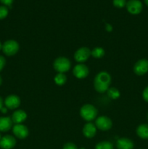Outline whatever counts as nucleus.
Listing matches in <instances>:
<instances>
[{
    "label": "nucleus",
    "mask_w": 148,
    "mask_h": 149,
    "mask_svg": "<svg viewBox=\"0 0 148 149\" xmlns=\"http://www.w3.org/2000/svg\"><path fill=\"white\" fill-rule=\"evenodd\" d=\"M2 4H4V5H7V6H11V4H12V1L13 0H0Z\"/></svg>",
    "instance_id": "bb28decb"
},
{
    "label": "nucleus",
    "mask_w": 148,
    "mask_h": 149,
    "mask_svg": "<svg viewBox=\"0 0 148 149\" xmlns=\"http://www.w3.org/2000/svg\"><path fill=\"white\" fill-rule=\"evenodd\" d=\"M81 149H84V148H81Z\"/></svg>",
    "instance_id": "f704fd0d"
},
{
    "label": "nucleus",
    "mask_w": 148,
    "mask_h": 149,
    "mask_svg": "<svg viewBox=\"0 0 148 149\" xmlns=\"http://www.w3.org/2000/svg\"><path fill=\"white\" fill-rule=\"evenodd\" d=\"M97 109L91 104H86L81 107L80 110V114L81 117L87 122L94 120L97 116Z\"/></svg>",
    "instance_id": "f03ea898"
},
{
    "label": "nucleus",
    "mask_w": 148,
    "mask_h": 149,
    "mask_svg": "<svg viewBox=\"0 0 148 149\" xmlns=\"http://www.w3.org/2000/svg\"><path fill=\"white\" fill-rule=\"evenodd\" d=\"M147 118H148V116H147Z\"/></svg>",
    "instance_id": "c9c22d12"
},
{
    "label": "nucleus",
    "mask_w": 148,
    "mask_h": 149,
    "mask_svg": "<svg viewBox=\"0 0 148 149\" xmlns=\"http://www.w3.org/2000/svg\"><path fill=\"white\" fill-rule=\"evenodd\" d=\"M96 132H97V127L94 124L89 122L84 125L83 133L86 138H92L96 135Z\"/></svg>",
    "instance_id": "ddd939ff"
},
{
    "label": "nucleus",
    "mask_w": 148,
    "mask_h": 149,
    "mask_svg": "<svg viewBox=\"0 0 148 149\" xmlns=\"http://www.w3.org/2000/svg\"><path fill=\"white\" fill-rule=\"evenodd\" d=\"M12 123L10 117H0V132H7L10 130Z\"/></svg>",
    "instance_id": "dca6fc26"
},
{
    "label": "nucleus",
    "mask_w": 148,
    "mask_h": 149,
    "mask_svg": "<svg viewBox=\"0 0 148 149\" xmlns=\"http://www.w3.org/2000/svg\"><path fill=\"white\" fill-rule=\"evenodd\" d=\"M142 96H143V98L145 101L148 102V87H147L145 89V90L143 91L142 93Z\"/></svg>",
    "instance_id": "a878e982"
},
{
    "label": "nucleus",
    "mask_w": 148,
    "mask_h": 149,
    "mask_svg": "<svg viewBox=\"0 0 148 149\" xmlns=\"http://www.w3.org/2000/svg\"><path fill=\"white\" fill-rule=\"evenodd\" d=\"M1 135H0V139H1Z\"/></svg>",
    "instance_id": "72a5a7b5"
},
{
    "label": "nucleus",
    "mask_w": 148,
    "mask_h": 149,
    "mask_svg": "<svg viewBox=\"0 0 148 149\" xmlns=\"http://www.w3.org/2000/svg\"><path fill=\"white\" fill-rule=\"evenodd\" d=\"M95 149H113V145L108 141H102L96 145Z\"/></svg>",
    "instance_id": "412c9836"
},
{
    "label": "nucleus",
    "mask_w": 148,
    "mask_h": 149,
    "mask_svg": "<svg viewBox=\"0 0 148 149\" xmlns=\"http://www.w3.org/2000/svg\"><path fill=\"white\" fill-rule=\"evenodd\" d=\"M133 71L136 75L142 76L148 71V61L146 59L139 60L135 63Z\"/></svg>",
    "instance_id": "6e6552de"
},
{
    "label": "nucleus",
    "mask_w": 148,
    "mask_h": 149,
    "mask_svg": "<svg viewBox=\"0 0 148 149\" xmlns=\"http://www.w3.org/2000/svg\"><path fill=\"white\" fill-rule=\"evenodd\" d=\"M14 135L19 139H24L28 135V130L26 126L22 124L15 125L12 128Z\"/></svg>",
    "instance_id": "9d476101"
},
{
    "label": "nucleus",
    "mask_w": 148,
    "mask_h": 149,
    "mask_svg": "<svg viewBox=\"0 0 148 149\" xmlns=\"http://www.w3.org/2000/svg\"><path fill=\"white\" fill-rule=\"evenodd\" d=\"M4 104L6 107L10 109H15L20 106V99L18 96L11 95L7 96L4 100Z\"/></svg>",
    "instance_id": "f8f14e48"
},
{
    "label": "nucleus",
    "mask_w": 148,
    "mask_h": 149,
    "mask_svg": "<svg viewBox=\"0 0 148 149\" xmlns=\"http://www.w3.org/2000/svg\"><path fill=\"white\" fill-rule=\"evenodd\" d=\"M8 15V9L5 6H0V20L5 18Z\"/></svg>",
    "instance_id": "4be33fe9"
},
{
    "label": "nucleus",
    "mask_w": 148,
    "mask_h": 149,
    "mask_svg": "<svg viewBox=\"0 0 148 149\" xmlns=\"http://www.w3.org/2000/svg\"><path fill=\"white\" fill-rule=\"evenodd\" d=\"M145 4L148 6V0H145Z\"/></svg>",
    "instance_id": "2f4dec72"
},
{
    "label": "nucleus",
    "mask_w": 148,
    "mask_h": 149,
    "mask_svg": "<svg viewBox=\"0 0 148 149\" xmlns=\"http://www.w3.org/2000/svg\"><path fill=\"white\" fill-rule=\"evenodd\" d=\"M19 50V45L16 41L10 39L7 40L2 45V51L7 56L15 55Z\"/></svg>",
    "instance_id": "20e7f679"
},
{
    "label": "nucleus",
    "mask_w": 148,
    "mask_h": 149,
    "mask_svg": "<svg viewBox=\"0 0 148 149\" xmlns=\"http://www.w3.org/2000/svg\"><path fill=\"white\" fill-rule=\"evenodd\" d=\"M1 111L2 112V113H7V109H6V108H3V107H2V109H1Z\"/></svg>",
    "instance_id": "c756f323"
},
{
    "label": "nucleus",
    "mask_w": 148,
    "mask_h": 149,
    "mask_svg": "<svg viewBox=\"0 0 148 149\" xmlns=\"http://www.w3.org/2000/svg\"><path fill=\"white\" fill-rule=\"evenodd\" d=\"M118 149H133V143L130 139L126 138H122L118 140L117 141Z\"/></svg>",
    "instance_id": "2eb2a0df"
},
{
    "label": "nucleus",
    "mask_w": 148,
    "mask_h": 149,
    "mask_svg": "<svg viewBox=\"0 0 148 149\" xmlns=\"http://www.w3.org/2000/svg\"><path fill=\"white\" fill-rule=\"evenodd\" d=\"M1 83H2V79H1V76H0V85L1 84Z\"/></svg>",
    "instance_id": "7c9ffc66"
},
{
    "label": "nucleus",
    "mask_w": 148,
    "mask_h": 149,
    "mask_svg": "<svg viewBox=\"0 0 148 149\" xmlns=\"http://www.w3.org/2000/svg\"><path fill=\"white\" fill-rule=\"evenodd\" d=\"M1 49H2V45H1V43L0 42V50H1Z\"/></svg>",
    "instance_id": "473e14b6"
},
{
    "label": "nucleus",
    "mask_w": 148,
    "mask_h": 149,
    "mask_svg": "<svg viewBox=\"0 0 148 149\" xmlns=\"http://www.w3.org/2000/svg\"><path fill=\"white\" fill-rule=\"evenodd\" d=\"M91 55V50L87 47L79 48L74 54V58L78 63H84L89 59Z\"/></svg>",
    "instance_id": "423d86ee"
},
{
    "label": "nucleus",
    "mask_w": 148,
    "mask_h": 149,
    "mask_svg": "<svg viewBox=\"0 0 148 149\" xmlns=\"http://www.w3.org/2000/svg\"><path fill=\"white\" fill-rule=\"evenodd\" d=\"M73 72L76 78L84 79L89 75V71L86 65L82 63H79L74 67Z\"/></svg>",
    "instance_id": "1a4fd4ad"
},
{
    "label": "nucleus",
    "mask_w": 148,
    "mask_h": 149,
    "mask_svg": "<svg viewBox=\"0 0 148 149\" xmlns=\"http://www.w3.org/2000/svg\"><path fill=\"white\" fill-rule=\"evenodd\" d=\"M5 63H6L5 58H4L3 56H1V55H0V71L4 68V65H5Z\"/></svg>",
    "instance_id": "393cba45"
},
{
    "label": "nucleus",
    "mask_w": 148,
    "mask_h": 149,
    "mask_svg": "<svg viewBox=\"0 0 148 149\" xmlns=\"http://www.w3.org/2000/svg\"><path fill=\"white\" fill-rule=\"evenodd\" d=\"M126 8L132 15H137L142 10V4L139 0H129L126 3Z\"/></svg>",
    "instance_id": "0eeeda50"
},
{
    "label": "nucleus",
    "mask_w": 148,
    "mask_h": 149,
    "mask_svg": "<svg viewBox=\"0 0 148 149\" xmlns=\"http://www.w3.org/2000/svg\"><path fill=\"white\" fill-rule=\"evenodd\" d=\"M63 149H78L77 148L76 146L73 143H67L66 144H65L64 146Z\"/></svg>",
    "instance_id": "b1692460"
},
{
    "label": "nucleus",
    "mask_w": 148,
    "mask_h": 149,
    "mask_svg": "<svg viewBox=\"0 0 148 149\" xmlns=\"http://www.w3.org/2000/svg\"><path fill=\"white\" fill-rule=\"evenodd\" d=\"M106 30H107V31H111L113 30V27H112L111 25L107 23V24L106 25Z\"/></svg>",
    "instance_id": "cd10ccee"
},
{
    "label": "nucleus",
    "mask_w": 148,
    "mask_h": 149,
    "mask_svg": "<svg viewBox=\"0 0 148 149\" xmlns=\"http://www.w3.org/2000/svg\"><path fill=\"white\" fill-rule=\"evenodd\" d=\"M112 125H113V123H112L111 119L107 117V116H99L96 119L95 126L96 127H97L100 130H108L112 127Z\"/></svg>",
    "instance_id": "39448f33"
},
{
    "label": "nucleus",
    "mask_w": 148,
    "mask_h": 149,
    "mask_svg": "<svg viewBox=\"0 0 148 149\" xmlns=\"http://www.w3.org/2000/svg\"><path fill=\"white\" fill-rule=\"evenodd\" d=\"M110 82L111 77L110 74L105 71H102L95 77L94 81V88L98 93H103L107 91Z\"/></svg>",
    "instance_id": "f257e3e1"
},
{
    "label": "nucleus",
    "mask_w": 148,
    "mask_h": 149,
    "mask_svg": "<svg viewBox=\"0 0 148 149\" xmlns=\"http://www.w3.org/2000/svg\"><path fill=\"white\" fill-rule=\"evenodd\" d=\"M16 145V140L12 135H4L0 139V147L3 149H11Z\"/></svg>",
    "instance_id": "9b49d317"
},
{
    "label": "nucleus",
    "mask_w": 148,
    "mask_h": 149,
    "mask_svg": "<svg viewBox=\"0 0 148 149\" xmlns=\"http://www.w3.org/2000/svg\"><path fill=\"white\" fill-rule=\"evenodd\" d=\"M54 81H55L56 84H57V85L59 86H62L66 82L67 77L64 74H62V73H59V74H57L55 77Z\"/></svg>",
    "instance_id": "a211bd4d"
},
{
    "label": "nucleus",
    "mask_w": 148,
    "mask_h": 149,
    "mask_svg": "<svg viewBox=\"0 0 148 149\" xmlns=\"http://www.w3.org/2000/svg\"><path fill=\"white\" fill-rule=\"evenodd\" d=\"M107 95L111 99H117L120 97V92L115 87H110L107 90Z\"/></svg>",
    "instance_id": "6ab92c4d"
},
{
    "label": "nucleus",
    "mask_w": 148,
    "mask_h": 149,
    "mask_svg": "<svg viewBox=\"0 0 148 149\" xmlns=\"http://www.w3.org/2000/svg\"><path fill=\"white\" fill-rule=\"evenodd\" d=\"M26 118H27V114L24 111L17 110L13 113L11 119L13 123L17 125V124H21L22 122H24Z\"/></svg>",
    "instance_id": "4468645a"
},
{
    "label": "nucleus",
    "mask_w": 148,
    "mask_h": 149,
    "mask_svg": "<svg viewBox=\"0 0 148 149\" xmlns=\"http://www.w3.org/2000/svg\"><path fill=\"white\" fill-rule=\"evenodd\" d=\"M91 55L95 58H101L104 56V50L102 47H96L91 51Z\"/></svg>",
    "instance_id": "aec40b11"
},
{
    "label": "nucleus",
    "mask_w": 148,
    "mask_h": 149,
    "mask_svg": "<svg viewBox=\"0 0 148 149\" xmlns=\"http://www.w3.org/2000/svg\"><path fill=\"white\" fill-rule=\"evenodd\" d=\"M54 68L59 73H65L70 70L71 67V61L65 57H59L54 62Z\"/></svg>",
    "instance_id": "7ed1b4c3"
},
{
    "label": "nucleus",
    "mask_w": 148,
    "mask_h": 149,
    "mask_svg": "<svg viewBox=\"0 0 148 149\" xmlns=\"http://www.w3.org/2000/svg\"><path fill=\"white\" fill-rule=\"evenodd\" d=\"M2 106H3V100L1 97H0V110L2 109Z\"/></svg>",
    "instance_id": "c85d7f7f"
},
{
    "label": "nucleus",
    "mask_w": 148,
    "mask_h": 149,
    "mask_svg": "<svg viewBox=\"0 0 148 149\" xmlns=\"http://www.w3.org/2000/svg\"><path fill=\"white\" fill-rule=\"evenodd\" d=\"M136 134L142 139H148V125H141L136 129Z\"/></svg>",
    "instance_id": "f3484780"
},
{
    "label": "nucleus",
    "mask_w": 148,
    "mask_h": 149,
    "mask_svg": "<svg viewBox=\"0 0 148 149\" xmlns=\"http://www.w3.org/2000/svg\"><path fill=\"white\" fill-rule=\"evenodd\" d=\"M113 5L118 8H122L126 5V0H113Z\"/></svg>",
    "instance_id": "5701e85b"
}]
</instances>
